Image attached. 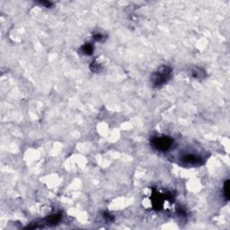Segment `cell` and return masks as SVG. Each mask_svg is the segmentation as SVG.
Instances as JSON below:
<instances>
[{
    "label": "cell",
    "mask_w": 230,
    "mask_h": 230,
    "mask_svg": "<svg viewBox=\"0 0 230 230\" xmlns=\"http://www.w3.org/2000/svg\"><path fill=\"white\" fill-rule=\"evenodd\" d=\"M173 70L168 66H162L155 72L153 73L151 77L152 85L154 87H160L166 84L172 77Z\"/></svg>",
    "instance_id": "obj_1"
},
{
    "label": "cell",
    "mask_w": 230,
    "mask_h": 230,
    "mask_svg": "<svg viewBox=\"0 0 230 230\" xmlns=\"http://www.w3.org/2000/svg\"><path fill=\"white\" fill-rule=\"evenodd\" d=\"M173 143V139L171 138L168 136H160V137H155L151 140V145L153 148L158 151L165 152L168 150Z\"/></svg>",
    "instance_id": "obj_2"
},
{
    "label": "cell",
    "mask_w": 230,
    "mask_h": 230,
    "mask_svg": "<svg viewBox=\"0 0 230 230\" xmlns=\"http://www.w3.org/2000/svg\"><path fill=\"white\" fill-rule=\"evenodd\" d=\"M182 162L184 165H189L192 166H200L204 162L202 157H201L198 155L195 154H186L183 156H182Z\"/></svg>",
    "instance_id": "obj_3"
},
{
    "label": "cell",
    "mask_w": 230,
    "mask_h": 230,
    "mask_svg": "<svg viewBox=\"0 0 230 230\" xmlns=\"http://www.w3.org/2000/svg\"><path fill=\"white\" fill-rule=\"evenodd\" d=\"M61 219V214L60 213H56V214H52L49 215L48 218H46V222L48 225L49 226H55L57 225Z\"/></svg>",
    "instance_id": "obj_4"
},
{
    "label": "cell",
    "mask_w": 230,
    "mask_h": 230,
    "mask_svg": "<svg viewBox=\"0 0 230 230\" xmlns=\"http://www.w3.org/2000/svg\"><path fill=\"white\" fill-rule=\"evenodd\" d=\"M81 51L85 55H92L94 52V47L90 43H85L81 47Z\"/></svg>",
    "instance_id": "obj_5"
},
{
    "label": "cell",
    "mask_w": 230,
    "mask_h": 230,
    "mask_svg": "<svg viewBox=\"0 0 230 230\" xmlns=\"http://www.w3.org/2000/svg\"><path fill=\"white\" fill-rule=\"evenodd\" d=\"M223 194L226 201H229V180H226L223 186Z\"/></svg>",
    "instance_id": "obj_6"
},
{
    "label": "cell",
    "mask_w": 230,
    "mask_h": 230,
    "mask_svg": "<svg viewBox=\"0 0 230 230\" xmlns=\"http://www.w3.org/2000/svg\"><path fill=\"white\" fill-rule=\"evenodd\" d=\"M192 77L195 78H202L205 77V72L201 68H195L192 71Z\"/></svg>",
    "instance_id": "obj_7"
},
{
    "label": "cell",
    "mask_w": 230,
    "mask_h": 230,
    "mask_svg": "<svg viewBox=\"0 0 230 230\" xmlns=\"http://www.w3.org/2000/svg\"><path fill=\"white\" fill-rule=\"evenodd\" d=\"M103 216V218L105 219V220L106 221H108V222H111V221H112L113 219H114V218L109 213V212H103V214H102Z\"/></svg>",
    "instance_id": "obj_8"
},
{
    "label": "cell",
    "mask_w": 230,
    "mask_h": 230,
    "mask_svg": "<svg viewBox=\"0 0 230 230\" xmlns=\"http://www.w3.org/2000/svg\"><path fill=\"white\" fill-rule=\"evenodd\" d=\"M90 68H91V70L93 72H97V71H99V69H100V66H99V64H96V62L95 61V62H93L91 64Z\"/></svg>",
    "instance_id": "obj_9"
},
{
    "label": "cell",
    "mask_w": 230,
    "mask_h": 230,
    "mask_svg": "<svg viewBox=\"0 0 230 230\" xmlns=\"http://www.w3.org/2000/svg\"><path fill=\"white\" fill-rule=\"evenodd\" d=\"M94 39H95V41H97V42H102V41H103V40L105 39V37L103 36L102 34H101V33H97V34H95V36H94Z\"/></svg>",
    "instance_id": "obj_10"
},
{
    "label": "cell",
    "mask_w": 230,
    "mask_h": 230,
    "mask_svg": "<svg viewBox=\"0 0 230 230\" xmlns=\"http://www.w3.org/2000/svg\"><path fill=\"white\" fill-rule=\"evenodd\" d=\"M39 4L40 5H42V6H43L44 7H51L52 6V3L51 2H49V1H43V2H39Z\"/></svg>",
    "instance_id": "obj_11"
}]
</instances>
